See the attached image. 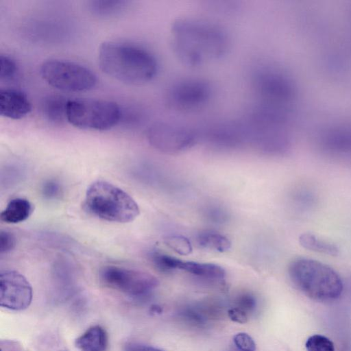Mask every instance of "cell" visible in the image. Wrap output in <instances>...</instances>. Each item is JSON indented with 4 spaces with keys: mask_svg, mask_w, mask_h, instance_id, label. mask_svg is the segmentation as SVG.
Segmentation results:
<instances>
[{
    "mask_svg": "<svg viewBox=\"0 0 351 351\" xmlns=\"http://www.w3.org/2000/svg\"><path fill=\"white\" fill-rule=\"evenodd\" d=\"M16 245V239L13 234L7 230L0 232V253L6 254L12 251Z\"/></svg>",
    "mask_w": 351,
    "mask_h": 351,
    "instance_id": "27",
    "label": "cell"
},
{
    "mask_svg": "<svg viewBox=\"0 0 351 351\" xmlns=\"http://www.w3.org/2000/svg\"><path fill=\"white\" fill-rule=\"evenodd\" d=\"M146 137L149 144L158 150L178 152L192 146L197 138V134L180 124L156 122L147 128Z\"/></svg>",
    "mask_w": 351,
    "mask_h": 351,
    "instance_id": "9",
    "label": "cell"
},
{
    "mask_svg": "<svg viewBox=\"0 0 351 351\" xmlns=\"http://www.w3.org/2000/svg\"><path fill=\"white\" fill-rule=\"evenodd\" d=\"M228 315L232 321L237 323L244 324L247 322V314L236 306L228 310Z\"/></svg>",
    "mask_w": 351,
    "mask_h": 351,
    "instance_id": "28",
    "label": "cell"
},
{
    "mask_svg": "<svg viewBox=\"0 0 351 351\" xmlns=\"http://www.w3.org/2000/svg\"><path fill=\"white\" fill-rule=\"evenodd\" d=\"M124 351H164L152 346L136 342H130L124 346Z\"/></svg>",
    "mask_w": 351,
    "mask_h": 351,
    "instance_id": "29",
    "label": "cell"
},
{
    "mask_svg": "<svg viewBox=\"0 0 351 351\" xmlns=\"http://www.w3.org/2000/svg\"><path fill=\"white\" fill-rule=\"evenodd\" d=\"M288 274L295 287L315 301H332L342 293L343 284L339 274L319 261L295 258L289 265Z\"/></svg>",
    "mask_w": 351,
    "mask_h": 351,
    "instance_id": "3",
    "label": "cell"
},
{
    "mask_svg": "<svg viewBox=\"0 0 351 351\" xmlns=\"http://www.w3.org/2000/svg\"><path fill=\"white\" fill-rule=\"evenodd\" d=\"M98 61L102 72L129 85L146 84L158 71L157 61L151 52L125 42H103L99 48Z\"/></svg>",
    "mask_w": 351,
    "mask_h": 351,
    "instance_id": "2",
    "label": "cell"
},
{
    "mask_svg": "<svg viewBox=\"0 0 351 351\" xmlns=\"http://www.w3.org/2000/svg\"><path fill=\"white\" fill-rule=\"evenodd\" d=\"M152 262L162 271L181 270L206 280L219 281L226 276L224 269L214 263L185 261L159 252L150 254Z\"/></svg>",
    "mask_w": 351,
    "mask_h": 351,
    "instance_id": "12",
    "label": "cell"
},
{
    "mask_svg": "<svg viewBox=\"0 0 351 351\" xmlns=\"http://www.w3.org/2000/svg\"><path fill=\"white\" fill-rule=\"evenodd\" d=\"M121 117L119 106L114 101L77 98L69 99L66 121L83 130H108L115 126Z\"/></svg>",
    "mask_w": 351,
    "mask_h": 351,
    "instance_id": "5",
    "label": "cell"
},
{
    "mask_svg": "<svg viewBox=\"0 0 351 351\" xmlns=\"http://www.w3.org/2000/svg\"><path fill=\"white\" fill-rule=\"evenodd\" d=\"M165 243L170 249L180 255H189L193 250L190 241L182 235L171 234L167 236L165 239Z\"/></svg>",
    "mask_w": 351,
    "mask_h": 351,
    "instance_id": "20",
    "label": "cell"
},
{
    "mask_svg": "<svg viewBox=\"0 0 351 351\" xmlns=\"http://www.w3.org/2000/svg\"><path fill=\"white\" fill-rule=\"evenodd\" d=\"M75 343L80 351H106L108 345V335L101 326L95 325L77 338Z\"/></svg>",
    "mask_w": 351,
    "mask_h": 351,
    "instance_id": "14",
    "label": "cell"
},
{
    "mask_svg": "<svg viewBox=\"0 0 351 351\" xmlns=\"http://www.w3.org/2000/svg\"><path fill=\"white\" fill-rule=\"evenodd\" d=\"M32 110V104L27 95L13 88L0 91V114L11 119H21Z\"/></svg>",
    "mask_w": 351,
    "mask_h": 351,
    "instance_id": "13",
    "label": "cell"
},
{
    "mask_svg": "<svg viewBox=\"0 0 351 351\" xmlns=\"http://www.w3.org/2000/svg\"><path fill=\"white\" fill-rule=\"evenodd\" d=\"M32 288L27 278L14 270L0 274V303L2 307L21 311L27 308L32 300Z\"/></svg>",
    "mask_w": 351,
    "mask_h": 351,
    "instance_id": "11",
    "label": "cell"
},
{
    "mask_svg": "<svg viewBox=\"0 0 351 351\" xmlns=\"http://www.w3.org/2000/svg\"><path fill=\"white\" fill-rule=\"evenodd\" d=\"M33 212V206L27 199H12L0 214L1 220L7 223H18L27 219Z\"/></svg>",
    "mask_w": 351,
    "mask_h": 351,
    "instance_id": "15",
    "label": "cell"
},
{
    "mask_svg": "<svg viewBox=\"0 0 351 351\" xmlns=\"http://www.w3.org/2000/svg\"><path fill=\"white\" fill-rule=\"evenodd\" d=\"M83 208L99 219L120 223L133 221L140 214L138 205L132 197L104 180H97L89 185Z\"/></svg>",
    "mask_w": 351,
    "mask_h": 351,
    "instance_id": "4",
    "label": "cell"
},
{
    "mask_svg": "<svg viewBox=\"0 0 351 351\" xmlns=\"http://www.w3.org/2000/svg\"><path fill=\"white\" fill-rule=\"evenodd\" d=\"M210 84L199 78H185L173 83L166 93L167 106L175 110L189 112L199 109L210 101Z\"/></svg>",
    "mask_w": 351,
    "mask_h": 351,
    "instance_id": "8",
    "label": "cell"
},
{
    "mask_svg": "<svg viewBox=\"0 0 351 351\" xmlns=\"http://www.w3.org/2000/svg\"><path fill=\"white\" fill-rule=\"evenodd\" d=\"M174 53L184 64L196 67L222 58L229 46L226 32L213 23L178 19L171 27Z\"/></svg>",
    "mask_w": 351,
    "mask_h": 351,
    "instance_id": "1",
    "label": "cell"
},
{
    "mask_svg": "<svg viewBox=\"0 0 351 351\" xmlns=\"http://www.w3.org/2000/svg\"><path fill=\"white\" fill-rule=\"evenodd\" d=\"M42 78L51 86L62 91L83 92L93 88L96 75L88 68L72 61L49 59L40 66Z\"/></svg>",
    "mask_w": 351,
    "mask_h": 351,
    "instance_id": "6",
    "label": "cell"
},
{
    "mask_svg": "<svg viewBox=\"0 0 351 351\" xmlns=\"http://www.w3.org/2000/svg\"><path fill=\"white\" fill-rule=\"evenodd\" d=\"M256 306V298L249 293H244L239 295L236 300V307L243 310L247 314L254 311Z\"/></svg>",
    "mask_w": 351,
    "mask_h": 351,
    "instance_id": "26",
    "label": "cell"
},
{
    "mask_svg": "<svg viewBox=\"0 0 351 351\" xmlns=\"http://www.w3.org/2000/svg\"><path fill=\"white\" fill-rule=\"evenodd\" d=\"M252 84L261 104L276 106L287 100L291 93L289 80L275 68L261 66L252 76Z\"/></svg>",
    "mask_w": 351,
    "mask_h": 351,
    "instance_id": "10",
    "label": "cell"
},
{
    "mask_svg": "<svg viewBox=\"0 0 351 351\" xmlns=\"http://www.w3.org/2000/svg\"><path fill=\"white\" fill-rule=\"evenodd\" d=\"M305 347L307 351H335L333 343L321 335L309 337L306 341Z\"/></svg>",
    "mask_w": 351,
    "mask_h": 351,
    "instance_id": "22",
    "label": "cell"
},
{
    "mask_svg": "<svg viewBox=\"0 0 351 351\" xmlns=\"http://www.w3.org/2000/svg\"><path fill=\"white\" fill-rule=\"evenodd\" d=\"M197 243L203 248L219 252H224L231 247L229 239L215 230H203L197 236Z\"/></svg>",
    "mask_w": 351,
    "mask_h": 351,
    "instance_id": "19",
    "label": "cell"
},
{
    "mask_svg": "<svg viewBox=\"0 0 351 351\" xmlns=\"http://www.w3.org/2000/svg\"><path fill=\"white\" fill-rule=\"evenodd\" d=\"M68 101L65 97L57 95L46 97L41 104V110L46 119L53 124H61L66 121Z\"/></svg>",
    "mask_w": 351,
    "mask_h": 351,
    "instance_id": "16",
    "label": "cell"
},
{
    "mask_svg": "<svg viewBox=\"0 0 351 351\" xmlns=\"http://www.w3.org/2000/svg\"><path fill=\"white\" fill-rule=\"evenodd\" d=\"M128 1L117 0H92L87 7L92 14L99 18H111L121 14L128 6Z\"/></svg>",
    "mask_w": 351,
    "mask_h": 351,
    "instance_id": "17",
    "label": "cell"
},
{
    "mask_svg": "<svg viewBox=\"0 0 351 351\" xmlns=\"http://www.w3.org/2000/svg\"><path fill=\"white\" fill-rule=\"evenodd\" d=\"M19 68L16 62L10 56L1 54L0 56L1 81H13L18 75Z\"/></svg>",
    "mask_w": 351,
    "mask_h": 351,
    "instance_id": "21",
    "label": "cell"
},
{
    "mask_svg": "<svg viewBox=\"0 0 351 351\" xmlns=\"http://www.w3.org/2000/svg\"><path fill=\"white\" fill-rule=\"evenodd\" d=\"M42 194L45 198L49 200H56L60 198L62 195V189L59 182L50 180L46 181L42 186Z\"/></svg>",
    "mask_w": 351,
    "mask_h": 351,
    "instance_id": "25",
    "label": "cell"
},
{
    "mask_svg": "<svg viewBox=\"0 0 351 351\" xmlns=\"http://www.w3.org/2000/svg\"><path fill=\"white\" fill-rule=\"evenodd\" d=\"M233 343L239 351H255L256 343L252 337L245 332H239L233 337Z\"/></svg>",
    "mask_w": 351,
    "mask_h": 351,
    "instance_id": "24",
    "label": "cell"
},
{
    "mask_svg": "<svg viewBox=\"0 0 351 351\" xmlns=\"http://www.w3.org/2000/svg\"><path fill=\"white\" fill-rule=\"evenodd\" d=\"M99 277L105 287L134 297L149 294L159 284L149 273L115 265L102 267Z\"/></svg>",
    "mask_w": 351,
    "mask_h": 351,
    "instance_id": "7",
    "label": "cell"
},
{
    "mask_svg": "<svg viewBox=\"0 0 351 351\" xmlns=\"http://www.w3.org/2000/svg\"><path fill=\"white\" fill-rule=\"evenodd\" d=\"M298 241L302 247L317 253L336 256L339 252L337 245L311 232L302 233Z\"/></svg>",
    "mask_w": 351,
    "mask_h": 351,
    "instance_id": "18",
    "label": "cell"
},
{
    "mask_svg": "<svg viewBox=\"0 0 351 351\" xmlns=\"http://www.w3.org/2000/svg\"><path fill=\"white\" fill-rule=\"evenodd\" d=\"M180 315L187 324L201 327L206 322V317L200 309L193 307L184 308Z\"/></svg>",
    "mask_w": 351,
    "mask_h": 351,
    "instance_id": "23",
    "label": "cell"
}]
</instances>
